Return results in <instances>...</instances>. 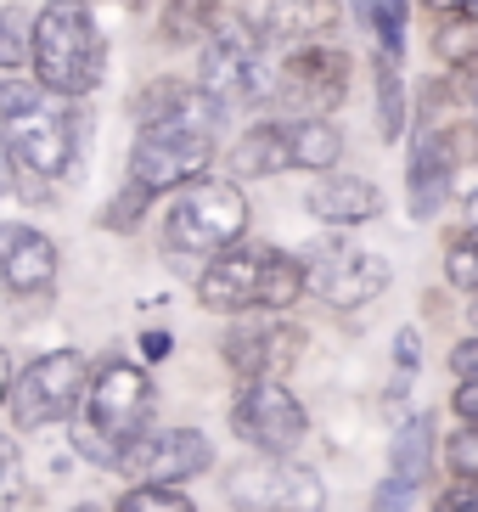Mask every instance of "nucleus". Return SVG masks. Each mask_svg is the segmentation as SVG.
Segmentation results:
<instances>
[{"instance_id": "obj_25", "label": "nucleus", "mask_w": 478, "mask_h": 512, "mask_svg": "<svg viewBox=\"0 0 478 512\" xmlns=\"http://www.w3.org/2000/svg\"><path fill=\"white\" fill-rule=\"evenodd\" d=\"M34 68V12L29 6H0V74Z\"/></svg>"}, {"instance_id": "obj_24", "label": "nucleus", "mask_w": 478, "mask_h": 512, "mask_svg": "<svg viewBox=\"0 0 478 512\" xmlns=\"http://www.w3.org/2000/svg\"><path fill=\"white\" fill-rule=\"evenodd\" d=\"M372 74H377V136L389 147V141H405V130H411V96H405L400 62H389L383 51H377Z\"/></svg>"}, {"instance_id": "obj_8", "label": "nucleus", "mask_w": 478, "mask_h": 512, "mask_svg": "<svg viewBox=\"0 0 478 512\" xmlns=\"http://www.w3.org/2000/svg\"><path fill=\"white\" fill-rule=\"evenodd\" d=\"M152 377L141 361H130V355H107L102 366H90V394H85V411L79 417L90 422V428H102L113 445H130V439L152 434ZM124 467V462H119Z\"/></svg>"}, {"instance_id": "obj_10", "label": "nucleus", "mask_w": 478, "mask_h": 512, "mask_svg": "<svg viewBox=\"0 0 478 512\" xmlns=\"http://www.w3.org/2000/svg\"><path fill=\"white\" fill-rule=\"evenodd\" d=\"M231 434L259 456H293L310 434V411L282 377H254L231 400Z\"/></svg>"}, {"instance_id": "obj_33", "label": "nucleus", "mask_w": 478, "mask_h": 512, "mask_svg": "<svg viewBox=\"0 0 478 512\" xmlns=\"http://www.w3.org/2000/svg\"><path fill=\"white\" fill-rule=\"evenodd\" d=\"M417 496H422V484L394 479V473H389V479L372 490V507H366V512H411V507H417Z\"/></svg>"}, {"instance_id": "obj_2", "label": "nucleus", "mask_w": 478, "mask_h": 512, "mask_svg": "<svg viewBox=\"0 0 478 512\" xmlns=\"http://www.w3.org/2000/svg\"><path fill=\"white\" fill-rule=\"evenodd\" d=\"M102 68L107 40L90 0H45L34 12V79L68 102H85L102 85Z\"/></svg>"}, {"instance_id": "obj_28", "label": "nucleus", "mask_w": 478, "mask_h": 512, "mask_svg": "<svg viewBox=\"0 0 478 512\" xmlns=\"http://www.w3.org/2000/svg\"><path fill=\"white\" fill-rule=\"evenodd\" d=\"M417 0H372V29H377V46L383 57L400 62L405 57V17H411Z\"/></svg>"}, {"instance_id": "obj_13", "label": "nucleus", "mask_w": 478, "mask_h": 512, "mask_svg": "<svg viewBox=\"0 0 478 512\" xmlns=\"http://www.w3.org/2000/svg\"><path fill=\"white\" fill-rule=\"evenodd\" d=\"M214 467V439L203 428H152L124 445V467L135 484H186Z\"/></svg>"}, {"instance_id": "obj_43", "label": "nucleus", "mask_w": 478, "mask_h": 512, "mask_svg": "<svg viewBox=\"0 0 478 512\" xmlns=\"http://www.w3.org/2000/svg\"><path fill=\"white\" fill-rule=\"evenodd\" d=\"M462 231H478V192H467V226Z\"/></svg>"}, {"instance_id": "obj_41", "label": "nucleus", "mask_w": 478, "mask_h": 512, "mask_svg": "<svg viewBox=\"0 0 478 512\" xmlns=\"http://www.w3.org/2000/svg\"><path fill=\"white\" fill-rule=\"evenodd\" d=\"M17 186V164H12V152H6V141H0V197Z\"/></svg>"}, {"instance_id": "obj_45", "label": "nucleus", "mask_w": 478, "mask_h": 512, "mask_svg": "<svg viewBox=\"0 0 478 512\" xmlns=\"http://www.w3.org/2000/svg\"><path fill=\"white\" fill-rule=\"evenodd\" d=\"M467 321H473V332H478V293H473V304H467Z\"/></svg>"}, {"instance_id": "obj_38", "label": "nucleus", "mask_w": 478, "mask_h": 512, "mask_svg": "<svg viewBox=\"0 0 478 512\" xmlns=\"http://www.w3.org/2000/svg\"><path fill=\"white\" fill-rule=\"evenodd\" d=\"M450 372H456V377H478V332L450 349Z\"/></svg>"}, {"instance_id": "obj_27", "label": "nucleus", "mask_w": 478, "mask_h": 512, "mask_svg": "<svg viewBox=\"0 0 478 512\" xmlns=\"http://www.w3.org/2000/svg\"><path fill=\"white\" fill-rule=\"evenodd\" d=\"M113 512H197V507L180 484H130V490L113 501Z\"/></svg>"}, {"instance_id": "obj_40", "label": "nucleus", "mask_w": 478, "mask_h": 512, "mask_svg": "<svg viewBox=\"0 0 478 512\" xmlns=\"http://www.w3.org/2000/svg\"><path fill=\"white\" fill-rule=\"evenodd\" d=\"M417 6H428L434 17H467V0H417Z\"/></svg>"}, {"instance_id": "obj_42", "label": "nucleus", "mask_w": 478, "mask_h": 512, "mask_svg": "<svg viewBox=\"0 0 478 512\" xmlns=\"http://www.w3.org/2000/svg\"><path fill=\"white\" fill-rule=\"evenodd\" d=\"M12 377H17V366H12V355L0 349V406H6V394H12Z\"/></svg>"}, {"instance_id": "obj_1", "label": "nucleus", "mask_w": 478, "mask_h": 512, "mask_svg": "<svg viewBox=\"0 0 478 512\" xmlns=\"http://www.w3.org/2000/svg\"><path fill=\"white\" fill-rule=\"evenodd\" d=\"M79 136H85L79 102L45 91L40 79H23V85H6V91H0V141L12 152L17 175L62 181V175L74 169Z\"/></svg>"}, {"instance_id": "obj_20", "label": "nucleus", "mask_w": 478, "mask_h": 512, "mask_svg": "<svg viewBox=\"0 0 478 512\" xmlns=\"http://www.w3.org/2000/svg\"><path fill=\"white\" fill-rule=\"evenodd\" d=\"M225 164H231V181H270V175H287V169H293L287 119H259V124H248V130L231 141Z\"/></svg>"}, {"instance_id": "obj_31", "label": "nucleus", "mask_w": 478, "mask_h": 512, "mask_svg": "<svg viewBox=\"0 0 478 512\" xmlns=\"http://www.w3.org/2000/svg\"><path fill=\"white\" fill-rule=\"evenodd\" d=\"M17 496H23V456L12 434H0V512H12Z\"/></svg>"}, {"instance_id": "obj_47", "label": "nucleus", "mask_w": 478, "mask_h": 512, "mask_svg": "<svg viewBox=\"0 0 478 512\" xmlns=\"http://www.w3.org/2000/svg\"><path fill=\"white\" fill-rule=\"evenodd\" d=\"M467 17H473V23H478V0H467Z\"/></svg>"}, {"instance_id": "obj_35", "label": "nucleus", "mask_w": 478, "mask_h": 512, "mask_svg": "<svg viewBox=\"0 0 478 512\" xmlns=\"http://www.w3.org/2000/svg\"><path fill=\"white\" fill-rule=\"evenodd\" d=\"M417 366H422V338H417V327H400L394 332V372H400V383H411Z\"/></svg>"}, {"instance_id": "obj_12", "label": "nucleus", "mask_w": 478, "mask_h": 512, "mask_svg": "<svg viewBox=\"0 0 478 512\" xmlns=\"http://www.w3.org/2000/svg\"><path fill=\"white\" fill-rule=\"evenodd\" d=\"M225 366L254 383V377H287L304 355V332L293 321H282L276 310H248V321H231L220 338Z\"/></svg>"}, {"instance_id": "obj_46", "label": "nucleus", "mask_w": 478, "mask_h": 512, "mask_svg": "<svg viewBox=\"0 0 478 512\" xmlns=\"http://www.w3.org/2000/svg\"><path fill=\"white\" fill-rule=\"evenodd\" d=\"M130 6H135V12H147V6H158V0H130Z\"/></svg>"}, {"instance_id": "obj_16", "label": "nucleus", "mask_w": 478, "mask_h": 512, "mask_svg": "<svg viewBox=\"0 0 478 512\" xmlns=\"http://www.w3.org/2000/svg\"><path fill=\"white\" fill-rule=\"evenodd\" d=\"M237 17L265 40V46H304L338 29L344 6L338 0H242Z\"/></svg>"}, {"instance_id": "obj_36", "label": "nucleus", "mask_w": 478, "mask_h": 512, "mask_svg": "<svg viewBox=\"0 0 478 512\" xmlns=\"http://www.w3.org/2000/svg\"><path fill=\"white\" fill-rule=\"evenodd\" d=\"M434 512H478V479H456L434 496Z\"/></svg>"}, {"instance_id": "obj_32", "label": "nucleus", "mask_w": 478, "mask_h": 512, "mask_svg": "<svg viewBox=\"0 0 478 512\" xmlns=\"http://www.w3.org/2000/svg\"><path fill=\"white\" fill-rule=\"evenodd\" d=\"M445 462H450V473L456 479H478V428H456V434L445 439Z\"/></svg>"}, {"instance_id": "obj_30", "label": "nucleus", "mask_w": 478, "mask_h": 512, "mask_svg": "<svg viewBox=\"0 0 478 512\" xmlns=\"http://www.w3.org/2000/svg\"><path fill=\"white\" fill-rule=\"evenodd\" d=\"M434 51L450 62V68L473 57V51H478V29H473V17H445V23L434 29Z\"/></svg>"}, {"instance_id": "obj_29", "label": "nucleus", "mask_w": 478, "mask_h": 512, "mask_svg": "<svg viewBox=\"0 0 478 512\" xmlns=\"http://www.w3.org/2000/svg\"><path fill=\"white\" fill-rule=\"evenodd\" d=\"M445 282L462 287V293H478V231H456L445 242Z\"/></svg>"}, {"instance_id": "obj_6", "label": "nucleus", "mask_w": 478, "mask_h": 512, "mask_svg": "<svg viewBox=\"0 0 478 512\" xmlns=\"http://www.w3.org/2000/svg\"><path fill=\"white\" fill-rule=\"evenodd\" d=\"M214 158H220V141L203 124H147V130H135L130 181L147 186L152 197H164L214 175Z\"/></svg>"}, {"instance_id": "obj_4", "label": "nucleus", "mask_w": 478, "mask_h": 512, "mask_svg": "<svg viewBox=\"0 0 478 512\" xmlns=\"http://www.w3.org/2000/svg\"><path fill=\"white\" fill-rule=\"evenodd\" d=\"M197 91L220 107L225 119L242 107H259L276 96V74L265 62V40H259L242 17H225L220 29L197 46Z\"/></svg>"}, {"instance_id": "obj_3", "label": "nucleus", "mask_w": 478, "mask_h": 512, "mask_svg": "<svg viewBox=\"0 0 478 512\" xmlns=\"http://www.w3.org/2000/svg\"><path fill=\"white\" fill-rule=\"evenodd\" d=\"M248 220H254V209H248L242 181L203 175V181L180 186L175 203L164 209V248L180 259H214L248 237Z\"/></svg>"}, {"instance_id": "obj_9", "label": "nucleus", "mask_w": 478, "mask_h": 512, "mask_svg": "<svg viewBox=\"0 0 478 512\" xmlns=\"http://www.w3.org/2000/svg\"><path fill=\"white\" fill-rule=\"evenodd\" d=\"M349 46H332V40H304L282 57L276 68V96L293 119H332V107H344L349 96Z\"/></svg>"}, {"instance_id": "obj_5", "label": "nucleus", "mask_w": 478, "mask_h": 512, "mask_svg": "<svg viewBox=\"0 0 478 512\" xmlns=\"http://www.w3.org/2000/svg\"><path fill=\"white\" fill-rule=\"evenodd\" d=\"M90 394V361L79 349H45L12 377L6 411L17 434H45L57 422H74Z\"/></svg>"}, {"instance_id": "obj_14", "label": "nucleus", "mask_w": 478, "mask_h": 512, "mask_svg": "<svg viewBox=\"0 0 478 512\" xmlns=\"http://www.w3.org/2000/svg\"><path fill=\"white\" fill-rule=\"evenodd\" d=\"M265 259H270V242H248L242 237L237 248L203 259L192 276V293L197 304H209L220 316H248L259 310V276H265Z\"/></svg>"}, {"instance_id": "obj_26", "label": "nucleus", "mask_w": 478, "mask_h": 512, "mask_svg": "<svg viewBox=\"0 0 478 512\" xmlns=\"http://www.w3.org/2000/svg\"><path fill=\"white\" fill-rule=\"evenodd\" d=\"M152 203H158V197H152L147 186L124 181L119 197H113V203L102 209V231H113V237H130V231H141V220H147Z\"/></svg>"}, {"instance_id": "obj_21", "label": "nucleus", "mask_w": 478, "mask_h": 512, "mask_svg": "<svg viewBox=\"0 0 478 512\" xmlns=\"http://www.w3.org/2000/svg\"><path fill=\"white\" fill-rule=\"evenodd\" d=\"M434 445H439L434 411H411V417L394 428L389 473H394V479H411V484H428V479H434Z\"/></svg>"}, {"instance_id": "obj_48", "label": "nucleus", "mask_w": 478, "mask_h": 512, "mask_svg": "<svg viewBox=\"0 0 478 512\" xmlns=\"http://www.w3.org/2000/svg\"><path fill=\"white\" fill-rule=\"evenodd\" d=\"M0 91H6V85H0Z\"/></svg>"}, {"instance_id": "obj_39", "label": "nucleus", "mask_w": 478, "mask_h": 512, "mask_svg": "<svg viewBox=\"0 0 478 512\" xmlns=\"http://www.w3.org/2000/svg\"><path fill=\"white\" fill-rule=\"evenodd\" d=\"M169 349H175V338H169L164 327H147V332H141V355H147V361H169Z\"/></svg>"}, {"instance_id": "obj_19", "label": "nucleus", "mask_w": 478, "mask_h": 512, "mask_svg": "<svg viewBox=\"0 0 478 512\" xmlns=\"http://www.w3.org/2000/svg\"><path fill=\"white\" fill-rule=\"evenodd\" d=\"M130 119H135V130H147V124H203V130L220 136L225 113L197 91L192 79H169L164 74V79H147V85L130 96Z\"/></svg>"}, {"instance_id": "obj_15", "label": "nucleus", "mask_w": 478, "mask_h": 512, "mask_svg": "<svg viewBox=\"0 0 478 512\" xmlns=\"http://www.w3.org/2000/svg\"><path fill=\"white\" fill-rule=\"evenodd\" d=\"M462 136H450L439 124H417V136H411V164H405V209L411 220H434L445 209L450 186H456V164H462Z\"/></svg>"}, {"instance_id": "obj_18", "label": "nucleus", "mask_w": 478, "mask_h": 512, "mask_svg": "<svg viewBox=\"0 0 478 512\" xmlns=\"http://www.w3.org/2000/svg\"><path fill=\"white\" fill-rule=\"evenodd\" d=\"M304 209H310V220H321L332 231L372 226L377 214H383V186L372 175H338V169H327V175H315V186H304Z\"/></svg>"}, {"instance_id": "obj_34", "label": "nucleus", "mask_w": 478, "mask_h": 512, "mask_svg": "<svg viewBox=\"0 0 478 512\" xmlns=\"http://www.w3.org/2000/svg\"><path fill=\"white\" fill-rule=\"evenodd\" d=\"M445 96H456L462 107H473V113H478V51L445 74Z\"/></svg>"}, {"instance_id": "obj_37", "label": "nucleus", "mask_w": 478, "mask_h": 512, "mask_svg": "<svg viewBox=\"0 0 478 512\" xmlns=\"http://www.w3.org/2000/svg\"><path fill=\"white\" fill-rule=\"evenodd\" d=\"M450 411L467 422V428H478V377H456V394H450Z\"/></svg>"}, {"instance_id": "obj_11", "label": "nucleus", "mask_w": 478, "mask_h": 512, "mask_svg": "<svg viewBox=\"0 0 478 512\" xmlns=\"http://www.w3.org/2000/svg\"><path fill=\"white\" fill-rule=\"evenodd\" d=\"M304 282H310V293L327 310H360V304H372L377 293H389L394 271L383 254H366V248H355V242L344 237H321L304 248Z\"/></svg>"}, {"instance_id": "obj_23", "label": "nucleus", "mask_w": 478, "mask_h": 512, "mask_svg": "<svg viewBox=\"0 0 478 512\" xmlns=\"http://www.w3.org/2000/svg\"><path fill=\"white\" fill-rule=\"evenodd\" d=\"M287 141H293V169L327 175L344 158V130L332 119H287Z\"/></svg>"}, {"instance_id": "obj_44", "label": "nucleus", "mask_w": 478, "mask_h": 512, "mask_svg": "<svg viewBox=\"0 0 478 512\" xmlns=\"http://www.w3.org/2000/svg\"><path fill=\"white\" fill-rule=\"evenodd\" d=\"M74 512H113V507H102V501H79Z\"/></svg>"}, {"instance_id": "obj_22", "label": "nucleus", "mask_w": 478, "mask_h": 512, "mask_svg": "<svg viewBox=\"0 0 478 512\" xmlns=\"http://www.w3.org/2000/svg\"><path fill=\"white\" fill-rule=\"evenodd\" d=\"M220 23H225L220 0H164V12H158V40L175 46V51H197Z\"/></svg>"}, {"instance_id": "obj_17", "label": "nucleus", "mask_w": 478, "mask_h": 512, "mask_svg": "<svg viewBox=\"0 0 478 512\" xmlns=\"http://www.w3.org/2000/svg\"><path fill=\"white\" fill-rule=\"evenodd\" d=\"M0 282L17 299L51 293L57 287V242L45 237L40 226H23V220L0 226Z\"/></svg>"}, {"instance_id": "obj_7", "label": "nucleus", "mask_w": 478, "mask_h": 512, "mask_svg": "<svg viewBox=\"0 0 478 512\" xmlns=\"http://www.w3.org/2000/svg\"><path fill=\"white\" fill-rule=\"evenodd\" d=\"M225 501L237 512H321L327 484L315 467H299L293 456H242L225 467Z\"/></svg>"}]
</instances>
